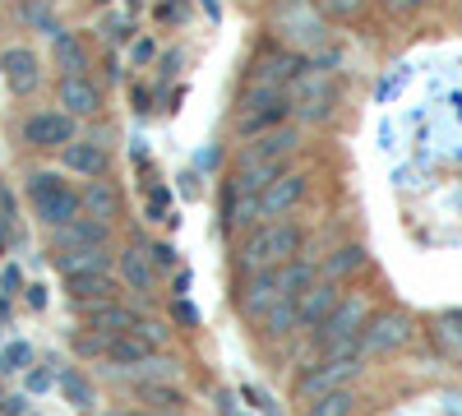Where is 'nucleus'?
I'll return each mask as SVG.
<instances>
[{
  "instance_id": "20",
  "label": "nucleus",
  "mask_w": 462,
  "mask_h": 416,
  "mask_svg": "<svg viewBox=\"0 0 462 416\" xmlns=\"http://www.w3.org/2000/svg\"><path fill=\"white\" fill-rule=\"evenodd\" d=\"M430 343H435V352H439L444 361L462 365V315H457V310H453V315H439V319L430 324Z\"/></svg>"
},
{
  "instance_id": "30",
  "label": "nucleus",
  "mask_w": 462,
  "mask_h": 416,
  "mask_svg": "<svg viewBox=\"0 0 462 416\" xmlns=\"http://www.w3.org/2000/svg\"><path fill=\"white\" fill-rule=\"evenodd\" d=\"M60 384H65V393H69L74 402H79V407H88V402H93V384L84 380V374H74V370H65V374H60Z\"/></svg>"
},
{
  "instance_id": "11",
  "label": "nucleus",
  "mask_w": 462,
  "mask_h": 416,
  "mask_svg": "<svg viewBox=\"0 0 462 416\" xmlns=\"http://www.w3.org/2000/svg\"><path fill=\"white\" fill-rule=\"evenodd\" d=\"M337 300H342V287L328 282V278H315L310 291H305L296 300V315H300V328H319L333 310H337Z\"/></svg>"
},
{
  "instance_id": "1",
  "label": "nucleus",
  "mask_w": 462,
  "mask_h": 416,
  "mask_svg": "<svg viewBox=\"0 0 462 416\" xmlns=\"http://www.w3.org/2000/svg\"><path fill=\"white\" fill-rule=\"evenodd\" d=\"M300 250V226L296 222H259L254 232L245 236L241 245V269L250 273H268V269H282V263H291Z\"/></svg>"
},
{
  "instance_id": "28",
  "label": "nucleus",
  "mask_w": 462,
  "mask_h": 416,
  "mask_svg": "<svg viewBox=\"0 0 462 416\" xmlns=\"http://www.w3.org/2000/svg\"><path fill=\"white\" fill-rule=\"evenodd\" d=\"M139 393H143L152 407H158V411H176V407L185 402V398H180V389H171V384H143Z\"/></svg>"
},
{
  "instance_id": "25",
  "label": "nucleus",
  "mask_w": 462,
  "mask_h": 416,
  "mask_svg": "<svg viewBox=\"0 0 462 416\" xmlns=\"http://www.w3.org/2000/svg\"><path fill=\"white\" fill-rule=\"evenodd\" d=\"M352 407H356L352 389H337V393H324V398H315V402H305L300 416H356Z\"/></svg>"
},
{
  "instance_id": "16",
  "label": "nucleus",
  "mask_w": 462,
  "mask_h": 416,
  "mask_svg": "<svg viewBox=\"0 0 462 416\" xmlns=\"http://www.w3.org/2000/svg\"><path fill=\"white\" fill-rule=\"evenodd\" d=\"M60 106H65V116H74V121H79V116H97V111H102V93L88 84V74H84V79H65V74H60Z\"/></svg>"
},
{
  "instance_id": "22",
  "label": "nucleus",
  "mask_w": 462,
  "mask_h": 416,
  "mask_svg": "<svg viewBox=\"0 0 462 416\" xmlns=\"http://www.w3.org/2000/svg\"><path fill=\"white\" fill-rule=\"evenodd\" d=\"M56 269L65 273V282L84 278V273H106V245H97V250H65V254H56Z\"/></svg>"
},
{
  "instance_id": "7",
  "label": "nucleus",
  "mask_w": 462,
  "mask_h": 416,
  "mask_svg": "<svg viewBox=\"0 0 462 416\" xmlns=\"http://www.w3.org/2000/svg\"><path fill=\"white\" fill-rule=\"evenodd\" d=\"M305 199V171H278L273 180L259 190V217H268V222H282L296 204Z\"/></svg>"
},
{
  "instance_id": "3",
  "label": "nucleus",
  "mask_w": 462,
  "mask_h": 416,
  "mask_svg": "<svg viewBox=\"0 0 462 416\" xmlns=\"http://www.w3.org/2000/svg\"><path fill=\"white\" fill-rule=\"evenodd\" d=\"M365 324H370V306H365V300H361V296H342V300H337V310L315 328L324 356L361 352V333H365Z\"/></svg>"
},
{
  "instance_id": "12",
  "label": "nucleus",
  "mask_w": 462,
  "mask_h": 416,
  "mask_svg": "<svg viewBox=\"0 0 462 416\" xmlns=\"http://www.w3.org/2000/svg\"><path fill=\"white\" fill-rule=\"evenodd\" d=\"M97 245H106V222H97V217H74V222H65V226L51 232V250L56 254H65V250H97Z\"/></svg>"
},
{
  "instance_id": "21",
  "label": "nucleus",
  "mask_w": 462,
  "mask_h": 416,
  "mask_svg": "<svg viewBox=\"0 0 462 416\" xmlns=\"http://www.w3.org/2000/svg\"><path fill=\"white\" fill-rule=\"evenodd\" d=\"M79 199H84V217H97V222L121 213V190L111 180H88V190H79Z\"/></svg>"
},
{
  "instance_id": "27",
  "label": "nucleus",
  "mask_w": 462,
  "mask_h": 416,
  "mask_svg": "<svg viewBox=\"0 0 462 416\" xmlns=\"http://www.w3.org/2000/svg\"><path fill=\"white\" fill-rule=\"evenodd\" d=\"M365 10V0H315V14L319 19H333V23H346Z\"/></svg>"
},
{
  "instance_id": "10",
  "label": "nucleus",
  "mask_w": 462,
  "mask_h": 416,
  "mask_svg": "<svg viewBox=\"0 0 462 416\" xmlns=\"http://www.w3.org/2000/svg\"><path fill=\"white\" fill-rule=\"evenodd\" d=\"M300 69H305V60H300L296 51H268V56H259V65H254L250 88H278V93H287V84L300 79Z\"/></svg>"
},
{
  "instance_id": "8",
  "label": "nucleus",
  "mask_w": 462,
  "mask_h": 416,
  "mask_svg": "<svg viewBox=\"0 0 462 416\" xmlns=\"http://www.w3.org/2000/svg\"><path fill=\"white\" fill-rule=\"evenodd\" d=\"M23 143L37 148V153H51V148L74 143V116H65V111H32L23 121Z\"/></svg>"
},
{
  "instance_id": "24",
  "label": "nucleus",
  "mask_w": 462,
  "mask_h": 416,
  "mask_svg": "<svg viewBox=\"0 0 462 416\" xmlns=\"http://www.w3.org/2000/svg\"><path fill=\"white\" fill-rule=\"evenodd\" d=\"M259 324H263V337H287V333H296V328H300V315H296V300H291V296H282L278 306L268 310V315H263Z\"/></svg>"
},
{
  "instance_id": "19",
  "label": "nucleus",
  "mask_w": 462,
  "mask_h": 416,
  "mask_svg": "<svg viewBox=\"0 0 462 416\" xmlns=\"http://www.w3.org/2000/svg\"><path fill=\"white\" fill-rule=\"evenodd\" d=\"M51 51H56V65L65 69V79H84L88 47L79 42V32H56V37H51Z\"/></svg>"
},
{
  "instance_id": "32",
  "label": "nucleus",
  "mask_w": 462,
  "mask_h": 416,
  "mask_svg": "<svg viewBox=\"0 0 462 416\" xmlns=\"http://www.w3.org/2000/svg\"><path fill=\"white\" fill-rule=\"evenodd\" d=\"M152 263H158V269H171V263H176V250H171V245H152Z\"/></svg>"
},
{
  "instance_id": "29",
  "label": "nucleus",
  "mask_w": 462,
  "mask_h": 416,
  "mask_svg": "<svg viewBox=\"0 0 462 416\" xmlns=\"http://www.w3.org/2000/svg\"><path fill=\"white\" fill-rule=\"evenodd\" d=\"M167 324H158V319H139V328H134V337H139V343L148 347V352H158L162 343H167Z\"/></svg>"
},
{
  "instance_id": "17",
  "label": "nucleus",
  "mask_w": 462,
  "mask_h": 416,
  "mask_svg": "<svg viewBox=\"0 0 462 416\" xmlns=\"http://www.w3.org/2000/svg\"><path fill=\"white\" fill-rule=\"evenodd\" d=\"M0 74L14 93H32L37 88V56L23 51V47H5L0 51Z\"/></svg>"
},
{
  "instance_id": "2",
  "label": "nucleus",
  "mask_w": 462,
  "mask_h": 416,
  "mask_svg": "<svg viewBox=\"0 0 462 416\" xmlns=\"http://www.w3.org/2000/svg\"><path fill=\"white\" fill-rule=\"evenodd\" d=\"M28 204L51 232L65 226V222H74V217H84L79 190H74L65 176H56V171H28Z\"/></svg>"
},
{
  "instance_id": "14",
  "label": "nucleus",
  "mask_w": 462,
  "mask_h": 416,
  "mask_svg": "<svg viewBox=\"0 0 462 416\" xmlns=\"http://www.w3.org/2000/svg\"><path fill=\"white\" fill-rule=\"evenodd\" d=\"M116 269H121V282L130 291H152L158 287V263H152V254H143L139 245H125L121 254H116Z\"/></svg>"
},
{
  "instance_id": "4",
  "label": "nucleus",
  "mask_w": 462,
  "mask_h": 416,
  "mask_svg": "<svg viewBox=\"0 0 462 416\" xmlns=\"http://www.w3.org/2000/svg\"><path fill=\"white\" fill-rule=\"evenodd\" d=\"M361 365H365V356H361V352L324 356V361H315V365L296 380V398H300V402H315V398H324V393H337V389H346V384L356 380Z\"/></svg>"
},
{
  "instance_id": "34",
  "label": "nucleus",
  "mask_w": 462,
  "mask_h": 416,
  "mask_svg": "<svg viewBox=\"0 0 462 416\" xmlns=\"http://www.w3.org/2000/svg\"><path fill=\"white\" fill-rule=\"evenodd\" d=\"M152 416H180V411H152Z\"/></svg>"
},
{
  "instance_id": "9",
  "label": "nucleus",
  "mask_w": 462,
  "mask_h": 416,
  "mask_svg": "<svg viewBox=\"0 0 462 416\" xmlns=\"http://www.w3.org/2000/svg\"><path fill=\"white\" fill-rule=\"evenodd\" d=\"M278 300H282V278H278V269H268V273H250V282L236 296V306H241L245 319H263Z\"/></svg>"
},
{
  "instance_id": "13",
  "label": "nucleus",
  "mask_w": 462,
  "mask_h": 416,
  "mask_svg": "<svg viewBox=\"0 0 462 416\" xmlns=\"http://www.w3.org/2000/svg\"><path fill=\"white\" fill-rule=\"evenodd\" d=\"M60 162H65V171H74V176L102 180V176H106V148H102L97 139H74V143L60 148Z\"/></svg>"
},
{
  "instance_id": "23",
  "label": "nucleus",
  "mask_w": 462,
  "mask_h": 416,
  "mask_svg": "<svg viewBox=\"0 0 462 416\" xmlns=\"http://www.w3.org/2000/svg\"><path fill=\"white\" fill-rule=\"evenodd\" d=\"M365 269V250L361 245H342V250H333L328 259H324V278L328 282H346V278H352V273H361Z\"/></svg>"
},
{
  "instance_id": "31",
  "label": "nucleus",
  "mask_w": 462,
  "mask_h": 416,
  "mask_svg": "<svg viewBox=\"0 0 462 416\" xmlns=\"http://www.w3.org/2000/svg\"><path fill=\"white\" fill-rule=\"evenodd\" d=\"M32 352H28V343H14V347H5V356H0V370H23V361H28Z\"/></svg>"
},
{
  "instance_id": "6",
  "label": "nucleus",
  "mask_w": 462,
  "mask_h": 416,
  "mask_svg": "<svg viewBox=\"0 0 462 416\" xmlns=\"http://www.w3.org/2000/svg\"><path fill=\"white\" fill-rule=\"evenodd\" d=\"M407 343H411V319L398 315V310H383L361 333V356H383V352H398Z\"/></svg>"
},
{
  "instance_id": "26",
  "label": "nucleus",
  "mask_w": 462,
  "mask_h": 416,
  "mask_svg": "<svg viewBox=\"0 0 462 416\" xmlns=\"http://www.w3.org/2000/svg\"><path fill=\"white\" fill-rule=\"evenodd\" d=\"M106 361H116V365H143V361H148V347L139 343L134 333L111 337V343H106Z\"/></svg>"
},
{
  "instance_id": "5",
  "label": "nucleus",
  "mask_w": 462,
  "mask_h": 416,
  "mask_svg": "<svg viewBox=\"0 0 462 416\" xmlns=\"http://www.w3.org/2000/svg\"><path fill=\"white\" fill-rule=\"evenodd\" d=\"M287 111H291V97L287 93H278V88H250L245 102H241V111H236V130L245 139H259L268 130H278L287 121Z\"/></svg>"
},
{
  "instance_id": "33",
  "label": "nucleus",
  "mask_w": 462,
  "mask_h": 416,
  "mask_svg": "<svg viewBox=\"0 0 462 416\" xmlns=\"http://www.w3.org/2000/svg\"><path fill=\"white\" fill-rule=\"evenodd\" d=\"M389 10H398V14H411V10H420V5H430V0H383Z\"/></svg>"
},
{
  "instance_id": "18",
  "label": "nucleus",
  "mask_w": 462,
  "mask_h": 416,
  "mask_svg": "<svg viewBox=\"0 0 462 416\" xmlns=\"http://www.w3.org/2000/svg\"><path fill=\"white\" fill-rule=\"evenodd\" d=\"M65 291H69V300H74L79 310H88V306H106V300H116V282H111L106 273L69 278V282H65Z\"/></svg>"
},
{
  "instance_id": "15",
  "label": "nucleus",
  "mask_w": 462,
  "mask_h": 416,
  "mask_svg": "<svg viewBox=\"0 0 462 416\" xmlns=\"http://www.w3.org/2000/svg\"><path fill=\"white\" fill-rule=\"evenodd\" d=\"M84 319H88L93 333H106V337H125V333L139 328V315H134L130 306H121V300H106V306H88Z\"/></svg>"
}]
</instances>
